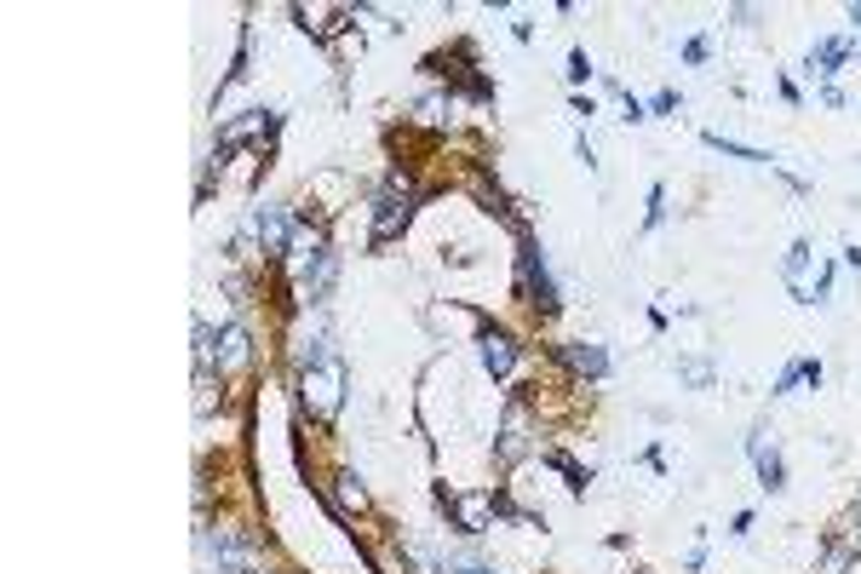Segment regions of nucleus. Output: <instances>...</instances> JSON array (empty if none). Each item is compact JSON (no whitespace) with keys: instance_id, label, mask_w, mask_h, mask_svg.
I'll list each match as a JSON object with an SVG mask.
<instances>
[{"instance_id":"nucleus-17","label":"nucleus","mask_w":861,"mask_h":574,"mask_svg":"<svg viewBox=\"0 0 861 574\" xmlns=\"http://www.w3.org/2000/svg\"><path fill=\"white\" fill-rule=\"evenodd\" d=\"M661 218H667V190L655 184V190H649V218H644V224H649V230H655V224H661Z\"/></svg>"},{"instance_id":"nucleus-18","label":"nucleus","mask_w":861,"mask_h":574,"mask_svg":"<svg viewBox=\"0 0 861 574\" xmlns=\"http://www.w3.org/2000/svg\"><path fill=\"white\" fill-rule=\"evenodd\" d=\"M798 380H804V362H787V368H781V380H775V391H793Z\"/></svg>"},{"instance_id":"nucleus-3","label":"nucleus","mask_w":861,"mask_h":574,"mask_svg":"<svg viewBox=\"0 0 861 574\" xmlns=\"http://www.w3.org/2000/svg\"><path fill=\"white\" fill-rule=\"evenodd\" d=\"M517 270H523V293L535 299V305L551 316L557 311V282H551V270H546V259H540V247L523 236V254H517Z\"/></svg>"},{"instance_id":"nucleus-1","label":"nucleus","mask_w":861,"mask_h":574,"mask_svg":"<svg viewBox=\"0 0 861 574\" xmlns=\"http://www.w3.org/2000/svg\"><path fill=\"white\" fill-rule=\"evenodd\" d=\"M339 403H345V368H339L334 357L316 362V368H305V408L322 414V419H334Z\"/></svg>"},{"instance_id":"nucleus-10","label":"nucleus","mask_w":861,"mask_h":574,"mask_svg":"<svg viewBox=\"0 0 861 574\" xmlns=\"http://www.w3.org/2000/svg\"><path fill=\"white\" fill-rule=\"evenodd\" d=\"M477 345H483V368L494 373V380H500V373H512V368H517V345L505 339V334H494V328H489V334L477 339Z\"/></svg>"},{"instance_id":"nucleus-2","label":"nucleus","mask_w":861,"mask_h":574,"mask_svg":"<svg viewBox=\"0 0 861 574\" xmlns=\"http://www.w3.org/2000/svg\"><path fill=\"white\" fill-rule=\"evenodd\" d=\"M409 218H414V190L409 179H391V190L373 202V241H391L409 230Z\"/></svg>"},{"instance_id":"nucleus-20","label":"nucleus","mask_w":861,"mask_h":574,"mask_svg":"<svg viewBox=\"0 0 861 574\" xmlns=\"http://www.w3.org/2000/svg\"><path fill=\"white\" fill-rule=\"evenodd\" d=\"M443 574H494V569H443Z\"/></svg>"},{"instance_id":"nucleus-15","label":"nucleus","mask_w":861,"mask_h":574,"mask_svg":"<svg viewBox=\"0 0 861 574\" xmlns=\"http://www.w3.org/2000/svg\"><path fill=\"white\" fill-rule=\"evenodd\" d=\"M443 110H448L443 98H420V110H414V121H420V127H443V121H448Z\"/></svg>"},{"instance_id":"nucleus-13","label":"nucleus","mask_w":861,"mask_h":574,"mask_svg":"<svg viewBox=\"0 0 861 574\" xmlns=\"http://www.w3.org/2000/svg\"><path fill=\"white\" fill-rule=\"evenodd\" d=\"M845 53H850V41H821L816 53H809V69H816V75H832V69L845 64Z\"/></svg>"},{"instance_id":"nucleus-19","label":"nucleus","mask_w":861,"mask_h":574,"mask_svg":"<svg viewBox=\"0 0 861 574\" xmlns=\"http://www.w3.org/2000/svg\"><path fill=\"white\" fill-rule=\"evenodd\" d=\"M592 75V64H586V53H569V81H586Z\"/></svg>"},{"instance_id":"nucleus-6","label":"nucleus","mask_w":861,"mask_h":574,"mask_svg":"<svg viewBox=\"0 0 861 574\" xmlns=\"http://www.w3.org/2000/svg\"><path fill=\"white\" fill-rule=\"evenodd\" d=\"M494 511H500L494 494H460V500H454V522H460L466 534H483L494 522Z\"/></svg>"},{"instance_id":"nucleus-14","label":"nucleus","mask_w":861,"mask_h":574,"mask_svg":"<svg viewBox=\"0 0 861 574\" xmlns=\"http://www.w3.org/2000/svg\"><path fill=\"white\" fill-rule=\"evenodd\" d=\"M706 144H713V149H724V156H736V161H770L764 149H747V144H736V138H724V133H706Z\"/></svg>"},{"instance_id":"nucleus-4","label":"nucleus","mask_w":861,"mask_h":574,"mask_svg":"<svg viewBox=\"0 0 861 574\" xmlns=\"http://www.w3.org/2000/svg\"><path fill=\"white\" fill-rule=\"evenodd\" d=\"M247 357H253V339H247V328L242 322H231V328H219V345H213V362H208V373H236V368H247Z\"/></svg>"},{"instance_id":"nucleus-16","label":"nucleus","mask_w":861,"mask_h":574,"mask_svg":"<svg viewBox=\"0 0 861 574\" xmlns=\"http://www.w3.org/2000/svg\"><path fill=\"white\" fill-rule=\"evenodd\" d=\"M804 265H809V247L804 241H793V254H787V277H793V288L804 293Z\"/></svg>"},{"instance_id":"nucleus-21","label":"nucleus","mask_w":861,"mask_h":574,"mask_svg":"<svg viewBox=\"0 0 861 574\" xmlns=\"http://www.w3.org/2000/svg\"><path fill=\"white\" fill-rule=\"evenodd\" d=\"M850 23H861V7H850Z\"/></svg>"},{"instance_id":"nucleus-11","label":"nucleus","mask_w":861,"mask_h":574,"mask_svg":"<svg viewBox=\"0 0 861 574\" xmlns=\"http://www.w3.org/2000/svg\"><path fill=\"white\" fill-rule=\"evenodd\" d=\"M334 277H339V259H334V254H322V259L311 265V277H305V299H327Z\"/></svg>"},{"instance_id":"nucleus-7","label":"nucleus","mask_w":861,"mask_h":574,"mask_svg":"<svg viewBox=\"0 0 861 574\" xmlns=\"http://www.w3.org/2000/svg\"><path fill=\"white\" fill-rule=\"evenodd\" d=\"M563 362L574 373H586V380H603V373H610V351H603V345H586V339L563 345Z\"/></svg>"},{"instance_id":"nucleus-9","label":"nucleus","mask_w":861,"mask_h":574,"mask_svg":"<svg viewBox=\"0 0 861 574\" xmlns=\"http://www.w3.org/2000/svg\"><path fill=\"white\" fill-rule=\"evenodd\" d=\"M747 448H752L758 483H764V488H781V483H787V465H781V454H775V442H764V437H752Z\"/></svg>"},{"instance_id":"nucleus-5","label":"nucleus","mask_w":861,"mask_h":574,"mask_svg":"<svg viewBox=\"0 0 861 574\" xmlns=\"http://www.w3.org/2000/svg\"><path fill=\"white\" fill-rule=\"evenodd\" d=\"M253 236H259L265 254H288V247H293V218H288V207H259V213H253Z\"/></svg>"},{"instance_id":"nucleus-12","label":"nucleus","mask_w":861,"mask_h":574,"mask_svg":"<svg viewBox=\"0 0 861 574\" xmlns=\"http://www.w3.org/2000/svg\"><path fill=\"white\" fill-rule=\"evenodd\" d=\"M334 500H339V511H368V494H362V483L350 477V471L334 477Z\"/></svg>"},{"instance_id":"nucleus-8","label":"nucleus","mask_w":861,"mask_h":574,"mask_svg":"<svg viewBox=\"0 0 861 574\" xmlns=\"http://www.w3.org/2000/svg\"><path fill=\"white\" fill-rule=\"evenodd\" d=\"M259 133H265V138L276 133V115H265V110H247L242 121H231V127L219 133V144H224V149H236V144H247V138H259Z\"/></svg>"}]
</instances>
